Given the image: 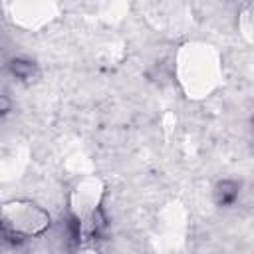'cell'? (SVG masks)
Listing matches in <instances>:
<instances>
[{
  "label": "cell",
  "instance_id": "1",
  "mask_svg": "<svg viewBox=\"0 0 254 254\" xmlns=\"http://www.w3.org/2000/svg\"><path fill=\"white\" fill-rule=\"evenodd\" d=\"M238 196V185L232 183V181H224L218 185L216 189V198H218V204L226 206V204H232Z\"/></svg>",
  "mask_w": 254,
  "mask_h": 254
},
{
  "label": "cell",
  "instance_id": "2",
  "mask_svg": "<svg viewBox=\"0 0 254 254\" xmlns=\"http://www.w3.org/2000/svg\"><path fill=\"white\" fill-rule=\"evenodd\" d=\"M10 71L18 77V79H28V77H32V73H34V64L32 62H28V60H12L10 62Z\"/></svg>",
  "mask_w": 254,
  "mask_h": 254
},
{
  "label": "cell",
  "instance_id": "3",
  "mask_svg": "<svg viewBox=\"0 0 254 254\" xmlns=\"http://www.w3.org/2000/svg\"><path fill=\"white\" fill-rule=\"evenodd\" d=\"M10 109H12V103H10V99H8L6 95H2V93H0V117H2V115H6Z\"/></svg>",
  "mask_w": 254,
  "mask_h": 254
}]
</instances>
